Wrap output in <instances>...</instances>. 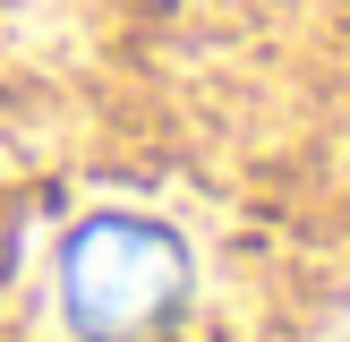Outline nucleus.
<instances>
[{
	"label": "nucleus",
	"instance_id": "f257e3e1",
	"mask_svg": "<svg viewBox=\"0 0 350 342\" xmlns=\"http://www.w3.org/2000/svg\"><path fill=\"white\" fill-rule=\"evenodd\" d=\"M188 300V239L154 214H85L60 239V317L77 342H171Z\"/></svg>",
	"mask_w": 350,
	"mask_h": 342
},
{
	"label": "nucleus",
	"instance_id": "f03ea898",
	"mask_svg": "<svg viewBox=\"0 0 350 342\" xmlns=\"http://www.w3.org/2000/svg\"><path fill=\"white\" fill-rule=\"evenodd\" d=\"M334 342H350V317H342V325H334Z\"/></svg>",
	"mask_w": 350,
	"mask_h": 342
}]
</instances>
